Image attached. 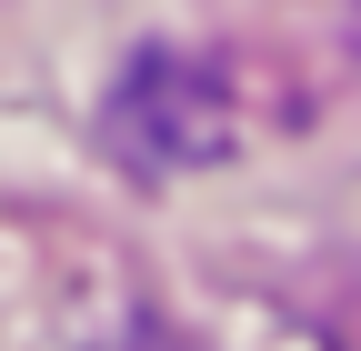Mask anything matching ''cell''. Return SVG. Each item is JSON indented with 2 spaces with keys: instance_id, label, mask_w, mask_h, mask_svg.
I'll return each instance as SVG.
<instances>
[{
  "instance_id": "6da1fadb",
  "label": "cell",
  "mask_w": 361,
  "mask_h": 351,
  "mask_svg": "<svg viewBox=\"0 0 361 351\" xmlns=\"http://www.w3.org/2000/svg\"><path fill=\"white\" fill-rule=\"evenodd\" d=\"M101 141L121 151V171L141 181H180L231 151V101H221V70L191 61V51H141L111 101H101Z\"/></svg>"
}]
</instances>
